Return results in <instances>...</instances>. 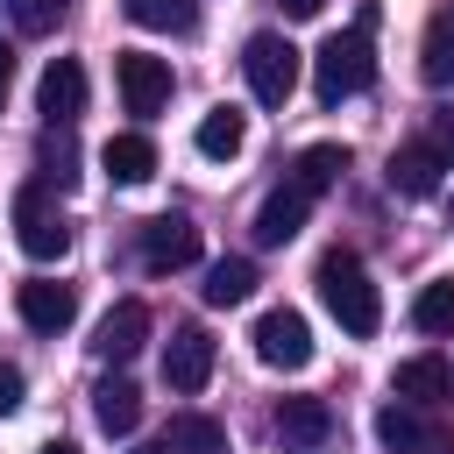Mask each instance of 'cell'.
I'll list each match as a JSON object with an SVG mask.
<instances>
[{
	"instance_id": "836d02e7",
	"label": "cell",
	"mask_w": 454,
	"mask_h": 454,
	"mask_svg": "<svg viewBox=\"0 0 454 454\" xmlns=\"http://www.w3.org/2000/svg\"><path fill=\"white\" fill-rule=\"evenodd\" d=\"M447 220H454V206H447Z\"/></svg>"
},
{
	"instance_id": "1f68e13d",
	"label": "cell",
	"mask_w": 454,
	"mask_h": 454,
	"mask_svg": "<svg viewBox=\"0 0 454 454\" xmlns=\"http://www.w3.org/2000/svg\"><path fill=\"white\" fill-rule=\"evenodd\" d=\"M43 454H78V447H71V440H50V447H43Z\"/></svg>"
},
{
	"instance_id": "5bb4252c",
	"label": "cell",
	"mask_w": 454,
	"mask_h": 454,
	"mask_svg": "<svg viewBox=\"0 0 454 454\" xmlns=\"http://www.w3.org/2000/svg\"><path fill=\"white\" fill-rule=\"evenodd\" d=\"M376 440H383L390 454H454V440H447V433H426L411 404H383V411H376Z\"/></svg>"
},
{
	"instance_id": "ffe728a7",
	"label": "cell",
	"mask_w": 454,
	"mask_h": 454,
	"mask_svg": "<svg viewBox=\"0 0 454 454\" xmlns=\"http://www.w3.org/2000/svg\"><path fill=\"white\" fill-rule=\"evenodd\" d=\"M241 142H248V121H241L234 106H213V114L199 121V156H213V163H234V156H241Z\"/></svg>"
},
{
	"instance_id": "ac0fdd59",
	"label": "cell",
	"mask_w": 454,
	"mask_h": 454,
	"mask_svg": "<svg viewBox=\"0 0 454 454\" xmlns=\"http://www.w3.org/2000/svg\"><path fill=\"white\" fill-rule=\"evenodd\" d=\"M99 163H106L114 184H142V177H156V142L149 135H114L99 149Z\"/></svg>"
},
{
	"instance_id": "8fae6325",
	"label": "cell",
	"mask_w": 454,
	"mask_h": 454,
	"mask_svg": "<svg viewBox=\"0 0 454 454\" xmlns=\"http://www.w3.org/2000/svg\"><path fill=\"white\" fill-rule=\"evenodd\" d=\"M14 305H21V319H28L35 333H64V326L78 319V291L57 284V277H28V284L14 291Z\"/></svg>"
},
{
	"instance_id": "d4e9b609",
	"label": "cell",
	"mask_w": 454,
	"mask_h": 454,
	"mask_svg": "<svg viewBox=\"0 0 454 454\" xmlns=\"http://www.w3.org/2000/svg\"><path fill=\"white\" fill-rule=\"evenodd\" d=\"M128 14H135L142 28H163V35L199 28V0H128Z\"/></svg>"
},
{
	"instance_id": "6da1fadb",
	"label": "cell",
	"mask_w": 454,
	"mask_h": 454,
	"mask_svg": "<svg viewBox=\"0 0 454 454\" xmlns=\"http://www.w3.org/2000/svg\"><path fill=\"white\" fill-rule=\"evenodd\" d=\"M312 284H319L326 312H333L355 340H369V333L383 326V298H376V284H369V270H362V255H355V248H326V255H319V270H312Z\"/></svg>"
},
{
	"instance_id": "52a82bcc",
	"label": "cell",
	"mask_w": 454,
	"mask_h": 454,
	"mask_svg": "<svg viewBox=\"0 0 454 454\" xmlns=\"http://www.w3.org/2000/svg\"><path fill=\"white\" fill-rule=\"evenodd\" d=\"M270 433H277L284 454H319L333 440V411H326V397H284L270 411Z\"/></svg>"
},
{
	"instance_id": "83f0119b",
	"label": "cell",
	"mask_w": 454,
	"mask_h": 454,
	"mask_svg": "<svg viewBox=\"0 0 454 454\" xmlns=\"http://www.w3.org/2000/svg\"><path fill=\"white\" fill-rule=\"evenodd\" d=\"M426 149H433L440 163H454V106H433V121H426Z\"/></svg>"
},
{
	"instance_id": "4dcf8cb0",
	"label": "cell",
	"mask_w": 454,
	"mask_h": 454,
	"mask_svg": "<svg viewBox=\"0 0 454 454\" xmlns=\"http://www.w3.org/2000/svg\"><path fill=\"white\" fill-rule=\"evenodd\" d=\"M277 7H284V14H298V21H305V14H319V7H326V0H277Z\"/></svg>"
},
{
	"instance_id": "f1b7e54d",
	"label": "cell",
	"mask_w": 454,
	"mask_h": 454,
	"mask_svg": "<svg viewBox=\"0 0 454 454\" xmlns=\"http://www.w3.org/2000/svg\"><path fill=\"white\" fill-rule=\"evenodd\" d=\"M7 411H21V369L14 362H0V419Z\"/></svg>"
},
{
	"instance_id": "d6986e66",
	"label": "cell",
	"mask_w": 454,
	"mask_h": 454,
	"mask_svg": "<svg viewBox=\"0 0 454 454\" xmlns=\"http://www.w3.org/2000/svg\"><path fill=\"white\" fill-rule=\"evenodd\" d=\"M163 447L170 454H227V426L206 419V411H177L170 433H163Z\"/></svg>"
},
{
	"instance_id": "8992f818",
	"label": "cell",
	"mask_w": 454,
	"mask_h": 454,
	"mask_svg": "<svg viewBox=\"0 0 454 454\" xmlns=\"http://www.w3.org/2000/svg\"><path fill=\"white\" fill-rule=\"evenodd\" d=\"M199 262V227L184 213H156L142 227V270L149 277H170V270H192Z\"/></svg>"
},
{
	"instance_id": "484cf974",
	"label": "cell",
	"mask_w": 454,
	"mask_h": 454,
	"mask_svg": "<svg viewBox=\"0 0 454 454\" xmlns=\"http://www.w3.org/2000/svg\"><path fill=\"white\" fill-rule=\"evenodd\" d=\"M71 163H78V149H71V128H50V135H43V184H71V177H78Z\"/></svg>"
},
{
	"instance_id": "44dd1931",
	"label": "cell",
	"mask_w": 454,
	"mask_h": 454,
	"mask_svg": "<svg viewBox=\"0 0 454 454\" xmlns=\"http://www.w3.org/2000/svg\"><path fill=\"white\" fill-rule=\"evenodd\" d=\"M419 71H426V85H454V14H433V21H426Z\"/></svg>"
},
{
	"instance_id": "cb8c5ba5",
	"label": "cell",
	"mask_w": 454,
	"mask_h": 454,
	"mask_svg": "<svg viewBox=\"0 0 454 454\" xmlns=\"http://www.w3.org/2000/svg\"><path fill=\"white\" fill-rule=\"evenodd\" d=\"M411 326H419V333H454V277H433V284L411 298Z\"/></svg>"
},
{
	"instance_id": "f546056e",
	"label": "cell",
	"mask_w": 454,
	"mask_h": 454,
	"mask_svg": "<svg viewBox=\"0 0 454 454\" xmlns=\"http://www.w3.org/2000/svg\"><path fill=\"white\" fill-rule=\"evenodd\" d=\"M7 85H14V50L0 43V106H7Z\"/></svg>"
},
{
	"instance_id": "7402d4cb",
	"label": "cell",
	"mask_w": 454,
	"mask_h": 454,
	"mask_svg": "<svg viewBox=\"0 0 454 454\" xmlns=\"http://www.w3.org/2000/svg\"><path fill=\"white\" fill-rule=\"evenodd\" d=\"M248 291H255V262L248 255H220L206 270V305H241Z\"/></svg>"
},
{
	"instance_id": "603a6c76",
	"label": "cell",
	"mask_w": 454,
	"mask_h": 454,
	"mask_svg": "<svg viewBox=\"0 0 454 454\" xmlns=\"http://www.w3.org/2000/svg\"><path fill=\"white\" fill-rule=\"evenodd\" d=\"M340 170H348V149H340V142H312V149H305V156L291 163V177H298V184H305L312 199H319V192H326V184H333Z\"/></svg>"
},
{
	"instance_id": "4fadbf2b",
	"label": "cell",
	"mask_w": 454,
	"mask_h": 454,
	"mask_svg": "<svg viewBox=\"0 0 454 454\" xmlns=\"http://www.w3.org/2000/svg\"><path fill=\"white\" fill-rule=\"evenodd\" d=\"M142 340H149V305H142V298H121V305L99 319V333H92V355H99V362H128Z\"/></svg>"
},
{
	"instance_id": "3957f363",
	"label": "cell",
	"mask_w": 454,
	"mask_h": 454,
	"mask_svg": "<svg viewBox=\"0 0 454 454\" xmlns=\"http://www.w3.org/2000/svg\"><path fill=\"white\" fill-rule=\"evenodd\" d=\"M241 71H248V92H255L262 106H284V99L298 92V71H305V57H298V43H291V35L262 28V35H248V50H241Z\"/></svg>"
},
{
	"instance_id": "7c38bea8",
	"label": "cell",
	"mask_w": 454,
	"mask_h": 454,
	"mask_svg": "<svg viewBox=\"0 0 454 454\" xmlns=\"http://www.w3.org/2000/svg\"><path fill=\"white\" fill-rule=\"evenodd\" d=\"M447 397H454V369H447V355H411V362H397V404L433 411V404H447Z\"/></svg>"
},
{
	"instance_id": "277c9868",
	"label": "cell",
	"mask_w": 454,
	"mask_h": 454,
	"mask_svg": "<svg viewBox=\"0 0 454 454\" xmlns=\"http://www.w3.org/2000/svg\"><path fill=\"white\" fill-rule=\"evenodd\" d=\"M14 241H21V255H35V262H57V255L71 248V220L57 213V199H50L43 177L14 192Z\"/></svg>"
},
{
	"instance_id": "ba28073f",
	"label": "cell",
	"mask_w": 454,
	"mask_h": 454,
	"mask_svg": "<svg viewBox=\"0 0 454 454\" xmlns=\"http://www.w3.org/2000/svg\"><path fill=\"white\" fill-rule=\"evenodd\" d=\"M114 85H121L128 114H163V99H170V64L149 57V50H121V57H114Z\"/></svg>"
},
{
	"instance_id": "9c48e42d",
	"label": "cell",
	"mask_w": 454,
	"mask_h": 454,
	"mask_svg": "<svg viewBox=\"0 0 454 454\" xmlns=\"http://www.w3.org/2000/svg\"><path fill=\"white\" fill-rule=\"evenodd\" d=\"M206 376H213V333L206 326H177L170 348H163V383L192 397V390H206Z\"/></svg>"
},
{
	"instance_id": "30bf717a",
	"label": "cell",
	"mask_w": 454,
	"mask_h": 454,
	"mask_svg": "<svg viewBox=\"0 0 454 454\" xmlns=\"http://www.w3.org/2000/svg\"><path fill=\"white\" fill-rule=\"evenodd\" d=\"M305 213H312V192H305L298 177H284V184L255 206V241H262V248H284V241L305 227Z\"/></svg>"
},
{
	"instance_id": "4316f807",
	"label": "cell",
	"mask_w": 454,
	"mask_h": 454,
	"mask_svg": "<svg viewBox=\"0 0 454 454\" xmlns=\"http://www.w3.org/2000/svg\"><path fill=\"white\" fill-rule=\"evenodd\" d=\"M7 14H14L21 35H50L64 21V0H7Z\"/></svg>"
},
{
	"instance_id": "5b68a950",
	"label": "cell",
	"mask_w": 454,
	"mask_h": 454,
	"mask_svg": "<svg viewBox=\"0 0 454 454\" xmlns=\"http://www.w3.org/2000/svg\"><path fill=\"white\" fill-rule=\"evenodd\" d=\"M248 340H255V362H270V369H305V362H312V326H305V312H291V305H270V312L248 326Z\"/></svg>"
},
{
	"instance_id": "2e32d148",
	"label": "cell",
	"mask_w": 454,
	"mask_h": 454,
	"mask_svg": "<svg viewBox=\"0 0 454 454\" xmlns=\"http://www.w3.org/2000/svg\"><path fill=\"white\" fill-rule=\"evenodd\" d=\"M78 106H85V71H78V57H57L43 71V114H50V128H71Z\"/></svg>"
},
{
	"instance_id": "d6a6232c",
	"label": "cell",
	"mask_w": 454,
	"mask_h": 454,
	"mask_svg": "<svg viewBox=\"0 0 454 454\" xmlns=\"http://www.w3.org/2000/svg\"><path fill=\"white\" fill-rule=\"evenodd\" d=\"M135 454H170V447H163V440H156V447H135Z\"/></svg>"
},
{
	"instance_id": "7a4b0ae2",
	"label": "cell",
	"mask_w": 454,
	"mask_h": 454,
	"mask_svg": "<svg viewBox=\"0 0 454 454\" xmlns=\"http://www.w3.org/2000/svg\"><path fill=\"white\" fill-rule=\"evenodd\" d=\"M369 78H376V57H369V35H362V28L319 43V57H312V92H319V106H340V99L369 92Z\"/></svg>"
},
{
	"instance_id": "9a60e30c",
	"label": "cell",
	"mask_w": 454,
	"mask_h": 454,
	"mask_svg": "<svg viewBox=\"0 0 454 454\" xmlns=\"http://www.w3.org/2000/svg\"><path fill=\"white\" fill-rule=\"evenodd\" d=\"M440 170H447V163H440L426 142H404V149L390 156V170H383V177H390V192H397V199H433V192H440Z\"/></svg>"
},
{
	"instance_id": "e0dca14e",
	"label": "cell",
	"mask_w": 454,
	"mask_h": 454,
	"mask_svg": "<svg viewBox=\"0 0 454 454\" xmlns=\"http://www.w3.org/2000/svg\"><path fill=\"white\" fill-rule=\"evenodd\" d=\"M92 419H99V433L128 440V433L142 426V390H135L128 376H106V383L92 390Z\"/></svg>"
}]
</instances>
